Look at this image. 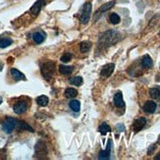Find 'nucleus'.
Here are the masks:
<instances>
[{
    "mask_svg": "<svg viewBox=\"0 0 160 160\" xmlns=\"http://www.w3.org/2000/svg\"><path fill=\"white\" fill-rule=\"evenodd\" d=\"M121 40V36L118 32L116 31H108L102 34L99 37L98 44L100 46L108 47L113 45L114 43L118 42Z\"/></svg>",
    "mask_w": 160,
    "mask_h": 160,
    "instance_id": "1",
    "label": "nucleus"
},
{
    "mask_svg": "<svg viewBox=\"0 0 160 160\" xmlns=\"http://www.w3.org/2000/svg\"><path fill=\"white\" fill-rule=\"evenodd\" d=\"M41 75L45 80H50L55 71V64L51 61H48L41 66Z\"/></svg>",
    "mask_w": 160,
    "mask_h": 160,
    "instance_id": "2",
    "label": "nucleus"
},
{
    "mask_svg": "<svg viewBox=\"0 0 160 160\" xmlns=\"http://www.w3.org/2000/svg\"><path fill=\"white\" fill-rule=\"evenodd\" d=\"M35 152H36V157L38 159H43L47 155V147L46 145L42 141H40L36 142L35 146Z\"/></svg>",
    "mask_w": 160,
    "mask_h": 160,
    "instance_id": "3",
    "label": "nucleus"
},
{
    "mask_svg": "<svg viewBox=\"0 0 160 160\" xmlns=\"http://www.w3.org/2000/svg\"><path fill=\"white\" fill-rule=\"evenodd\" d=\"M91 3H86L82 8V14L80 16V21L82 24H87L91 18Z\"/></svg>",
    "mask_w": 160,
    "mask_h": 160,
    "instance_id": "4",
    "label": "nucleus"
},
{
    "mask_svg": "<svg viewBox=\"0 0 160 160\" xmlns=\"http://www.w3.org/2000/svg\"><path fill=\"white\" fill-rule=\"evenodd\" d=\"M17 126V120L14 118H7L2 122V129L5 133L10 134Z\"/></svg>",
    "mask_w": 160,
    "mask_h": 160,
    "instance_id": "5",
    "label": "nucleus"
},
{
    "mask_svg": "<svg viewBox=\"0 0 160 160\" xmlns=\"http://www.w3.org/2000/svg\"><path fill=\"white\" fill-rule=\"evenodd\" d=\"M114 69H115V65L113 63H110V64L103 66V68L100 72V76L102 78H108V77L112 75V73L114 72Z\"/></svg>",
    "mask_w": 160,
    "mask_h": 160,
    "instance_id": "6",
    "label": "nucleus"
},
{
    "mask_svg": "<svg viewBox=\"0 0 160 160\" xmlns=\"http://www.w3.org/2000/svg\"><path fill=\"white\" fill-rule=\"evenodd\" d=\"M13 109H14V112L16 114H23L27 111V103L25 101H19V102H17L15 104Z\"/></svg>",
    "mask_w": 160,
    "mask_h": 160,
    "instance_id": "7",
    "label": "nucleus"
},
{
    "mask_svg": "<svg viewBox=\"0 0 160 160\" xmlns=\"http://www.w3.org/2000/svg\"><path fill=\"white\" fill-rule=\"evenodd\" d=\"M45 5V1L44 0H37V1L32 5L31 8V13L34 15H37L40 12V10L42 9V7Z\"/></svg>",
    "mask_w": 160,
    "mask_h": 160,
    "instance_id": "8",
    "label": "nucleus"
},
{
    "mask_svg": "<svg viewBox=\"0 0 160 160\" xmlns=\"http://www.w3.org/2000/svg\"><path fill=\"white\" fill-rule=\"evenodd\" d=\"M146 124V120L145 118H139L137 119L134 124H133V130L134 132H136V133H137V132H140L141 129H143V127L145 126Z\"/></svg>",
    "mask_w": 160,
    "mask_h": 160,
    "instance_id": "9",
    "label": "nucleus"
},
{
    "mask_svg": "<svg viewBox=\"0 0 160 160\" xmlns=\"http://www.w3.org/2000/svg\"><path fill=\"white\" fill-rule=\"evenodd\" d=\"M156 103L154 101H147L145 105H143L142 109L145 113H153L156 110Z\"/></svg>",
    "mask_w": 160,
    "mask_h": 160,
    "instance_id": "10",
    "label": "nucleus"
},
{
    "mask_svg": "<svg viewBox=\"0 0 160 160\" xmlns=\"http://www.w3.org/2000/svg\"><path fill=\"white\" fill-rule=\"evenodd\" d=\"M114 104L117 107H124L125 106V102H124V99H123V95L122 92H117L116 95H114Z\"/></svg>",
    "mask_w": 160,
    "mask_h": 160,
    "instance_id": "11",
    "label": "nucleus"
},
{
    "mask_svg": "<svg viewBox=\"0 0 160 160\" xmlns=\"http://www.w3.org/2000/svg\"><path fill=\"white\" fill-rule=\"evenodd\" d=\"M111 146H112V141H108V145L106 150H102L99 152V159H109L110 158V151H111Z\"/></svg>",
    "mask_w": 160,
    "mask_h": 160,
    "instance_id": "12",
    "label": "nucleus"
},
{
    "mask_svg": "<svg viewBox=\"0 0 160 160\" xmlns=\"http://www.w3.org/2000/svg\"><path fill=\"white\" fill-rule=\"evenodd\" d=\"M152 64H153L152 59L150 58L149 55H145V56L142 57V59H141V65H142L143 68H146V69L151 68L152 67Z\"/></svg>",
    "mask_w": 160,
    "mask_h": 160,
    "instance_id": "13",
    "label": "nucleus"
},
{
    "mask_svg": "<svg viewBox=\"0 0 160 160\" xmlns=\"http://www.w3.org/2000/svg\"><path fill=\"white\" fill-rule=\"evenodd\" d=\"M74 67L72 66H66V65H60L59 66V72L62 75H70L71 73H73Z\"/></svg>",
    "mask_w": 160,
    "mask_h": 160,
    "instance_id": "14",
    "label": "nucleus"
},
{
    "mask_svg": "<svg viewBox=\"0 0 160 160\" xmlns=\"http://www.w3.org/2000/svg\"><path fill=\"white\" fill-rule=\"evenodd\" d=\"M11 75L16 81H21V80H26V77L23 73H21L17 69H11Z\"/></svg>",
    "mask_w": 160,
    "mask_h": 160,
    "instance_id": "15",
    "label": "nucleus"
},
{
    "mask_svg": "<svg viewBox=\"0 0 160 160\" xmlns=\"http://www.w3.org/2000/svg\"><path fill=\"white\" fill-rule=\"evenodd\" d=\"M17 126H18V128L22 131L25 130V131L31 132V133H34V129H32L29 124L24 122V121H17Z\"/></svg>",
    "mask_w": 160,
    "mask_h": 160,
    "instance_id": "16",
    "label": "nucleus"
},
{
    "mask_svg": "<svg viewBox=\"0 0 160 160\" xmlns=\"http://www.w3.org/2000/svg\"><path fill=\"white\" fill-rule=\"evenodd\" d=\"M149 95L153 99H157L160 101V86L158 87H152L149 90Z\"/></svg>",
    "mask_w": 160,
    "mask_h": 160,
    "instance_id": "17",
    "label": "nucleus"
},
{
    "mask_svg": "<svg viewBox=\"0 0 160 160\" xmlns=\"http://www.w3.org/2000/svg\"><path fill=\"white\" fill-rule=\"evenodd\" d=\"M91 47V43L90 41H82L80 44L81 52H82V53H86L87 51H90Z\"/></svg>",
    "mask_w": 160,
    "mask_h": 160,
    "instance_id": "18",
    "label": "nucleus"
},
{
    "mask_svg": "<svg viewBox=\"0 0 160 160\" xmlns=\"http://www.w3.org/2000/svg\"><path fill=\"white\" fill-rule=\"evenodd\" d=\"M36 102L40 106L44 107L48 104V97L45 96V95H40V96H38L36 98Z\"/></svg>",
    "mask_w": 160,
    "mask_h": 160,
    "instance_id": "19",
    "label": "nucleus"
},
{
    "mask_svg": "<svg viewBox=\"0 0 160 160\" xmlns=\"http://www.w3.org/2000/svg\"><path fill=\"white\" fill-rule=\"evenodd\" d=\"M78 95V91H77L73 87H69L65 91V96L67 98H74Z\"/></svg>",
    "mask_w": 160,
    "mask_h": 160,
    "instance_id": "20",
    "label": "nucleus"
},
{
    "mask_svg": "<svg viewBox=\"0 0 160 160\" xmlns=\"http://www.w3.org/2000/svg\"><path fill=\"white\" fill-rule=\"evenodd\" d=\"M69 105H70V108L73 110L74 112H79L81 109V103L78 100H71Z\"/></svg>",
    "mask_w": 160,
    "mask_h": 160,
    "instance_id": "21",
    "label": "nucleus"
},
{
    "mask_svg": "<svg viewBox=\"0 0 160 160\" xmlns=\"http://www.w3.org/2000/svg\"><path fill=\"white\" fill-rule=\"evenodd\" d=\"M114 4H115V2H114V1H110V2H108V3H106V4L102 5V6H101L100 8H99V10L97 11V13H103V12H106L107 10L111 9V8L114 6Z\"/></svg>",
    "mask_w": 160,
    "mask_h": 160,
    "instance_id": "22",
    "label": "nucleus"
},
{
    "mask_svg": "<svg viewBox=\"0 0 160 160\" xmlns=\"http://www.w3.org/2000/svg\"><path fill=\"white\" fill-rule=\"evenodd\" d=\"M70 84L79 86H81L82 84V77H80V76L73 77V78L70 79Z\"/></svg>",
    "mask_w": 160,
    "mask_h": 160,
    "instance_id": "23",
    "label": "nucleus"
},
{
    "mask_svg": "<svg viewBox=\"0 0 160 160\" xmlns=\"http://www.w3.org/2000/svg\"><path fill=\"white\" fill-rule=\"evenodd\" d=\"M44 36L45 35H43L42 32H36V34H34V36H32V38H34V40L36 43H41L44 40Z\"/></svg>",
    "mask_w": 160,
    "mask_h": 160,
    "instance_id": "24",
    "label": "nucleus"
},
{
    "mask_svg": "<svg viewBox=\"0 0 160 160\" xmlns=\"http://www.w3.org/2000/svg\"><path fill=\"white\" fill-rule=\"evenodd\" d=\"M109 21H110V23L113 24V25H117L120 23V17H119V15L118 14H116V13H112L111 15L109 16Z\"/></svg>",
    "mask_w": 160,
    "mask_h": 160,
    "instance_id": "25",
    "label": "nucleus"
},
{
    "mask_svg": "<svg viewBox=\"0 0 160 160\" xmlns=\"http://www.w3.org/2000/svg\"><path fill=\"white\" fill-rule=\"evenodd\" d=\"M99 132H100L102 135H106L107 133H109V132H111V129H110V127L107 124L103 123L100 127H99Z\"/></svg>",
    "mask_w": 160,
    "mask_h": 160,
    "instance_id": "26",
    "label": "nucleus"
},
{
    "mask_svg": "<svg viewBox=\"0 0 160 160\" xmlns=\"http://www.w3.org/2000/svg\"><path fill=\"white\" fill-rule=\"evenodd\" d=\"M11 43H12V40H10V38H1L0 40V47L5 48L11 45Z\"/></svg>",
    "mask_w": 160,
    "mask_h": 160,
    "instance_id": "27",
    "label": "nucleus"
},
{
    "mask_svg": "<svg viewBox=\"0 0 160 160\" xmlns=\"http://www.w3.org/2000/svg\"><path fill=\"white\" fill-rule=\"evenodd\" d=\"M72 57H73V55H72L71 53H69V52H66V53L63 55V56L61 57V61H62L63 63H67V62L71 61Z\"/></svg>",
    "mask_w": 160,
    "mask_h": 160,
    "instance_id": "28",
    "label": "nucleus"
},
{
    "mask_svg": "<svg viewBox=\"0 0 160 160\" xmlns=\"http://www.w3.org/2000/svg\"><path fill=\"white\" fill-rule=\"evenodd\" d=\"M117 130H118L119 132H123V131L125 130V127H124L122 124H120V125L117 126Z\"/></svg>",
    "mask_w": 160,
    "mask_h": 160,
    "instance_id": "29",
    "label": "nucleus"
},
{
    "mask_svg": "<svg viewBox=\"0 0 160 160\" xmlns=\"http://www.w3.org/2000/svg\"><path fill=\"white\" fill-rule=\"evenodd\" d=\"M150 147H151V148H150V150H148V154H150V153L152 152L153 149H155V145H151Z\"/></svg>",
    "mask_w": 160,
    "mask_h": 160,
    "instance_id": "30",
    "label": "nucleus"
},
{
    "mask_svg": "<svg viewBox=\"0 0 160 160\" xmlns=\"http://www.w3.org/2000/svg\"><path fill=\"white\" fill-rule=\"evenodd\" d=\"M155 159H160V153L158 154V156H155Z\"/></svg>",
    "mask_w": 160,
    "mask_h": 160,
    "instance_id": "31",
    "label": "nucleus"
},
{
    "mask_svg": "<svg viewBox=\"0 0 160 160\" xmlns=\"http://www.w3.org/2000/svg\"><path fill=\"white\" fill-rule=\"evenodd\" d=\"M1 103H2V97L0 96V104H1Z\"/></svg>",
    "mask_w": 160,
    "mask_h": 160,
    "instance_id": "32",
    "label": "nucleus"
},
{
    "mask_svg": "<svg viewBox=\"0 0 160 160\" xmlns=\"http://www.w3.org/2000/svg\"><path fill=\"white\" fill-rule=\"evenodd\" d=\"M158 143L160 145V136H159V140H158Z\"/></svg>",
    "mask_w": 160,
    "mask_h": 160,
    "instance_id": "33",
    "label": "nucleus"
},
{
    "mask_svg": "<svg viewBox=\"0 0 160 160\" xmlns=\"http://www.w3.org/2000/svg\"><path fill=\"white\" fill-rule=\"evenodd\" d=\"M159 36H160V32H159Z\"/></svg>",
    "mask_w": 160,
    "mask_h": 160,
    "instance_id": "34",
    "label": "nucleus"
}]
</instances>
